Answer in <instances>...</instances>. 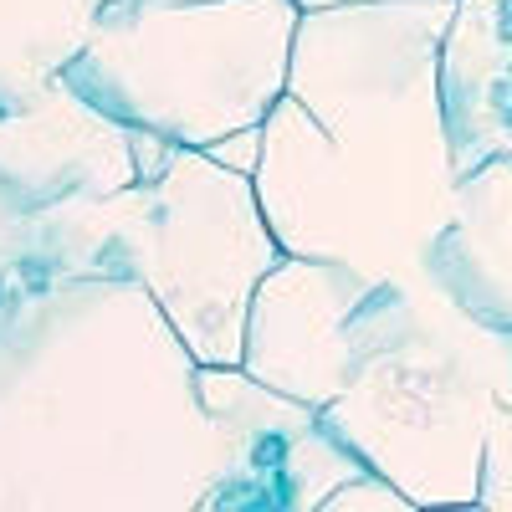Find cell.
<instances>
[{"instance_id": "cell-6", "label": "cell", "mask_w": 512, "mask_h": 512, "mask_svg": "<svg viewBox=\"0 0 512 512\" xmlns=\"http://www.w3.org/2000/svg\"><path fill=\"white\" fill-rule=\"evenodd\" d=\"M195 384L221 436V466L195 507H323L344 482L369 472L323 405L292 400L241 364H200Z\"/></svg>"}, {"instance_id": "cell-10", "label": "cell", "mask_w": 512, "mask_h": 512, "mask_svg": "<svg viewBox=\"0 0 512 512\" xmlns=\"http://www.w3.org/2000/svg\"><path fill=\"white\" fill-rule=\"evenodd\" d=\"M354 507H415V502H410L390 477H384V472H374V466H369V472H359L354 482H344V487L323 502V512H354Z\"/></svg>"}, {"instance_id": "cell-9", "label": "cell", "mask_w": 512, "mask_h": 512, "mask_svg": "<svg viewBox=\"0 0 512 512\" xmlns=\"http://www.w3.org/2000/svg\"><path fill=\"white\" fill-rule=\"evenodd\" d=\"M477 507L512 512V405H502V410L492 415L487 456H482V492H477Z\"/></svg>"}, {"instance_id": "cell-4", "label": "cell", "mask_w": 512, "mask_h": 512, "mask_svg": "<svg viewBox=\"0 0 512 512\" xmlns=\"http://www.w3.org/2000/svg\"><path fill=\"white\" fill-rule=\"evenodd\" d=\"M502 405H512V333L446 297L323 410L374 472L415 507H436L477 502L487 431Z\"/></svg>"}, {"instance_id": "cell-5", "label": "cell", "mask_w": 512, "mask_h": 512, "mask_svg": "<svg viewBox=\"0 0 512 512\" xmlns=\"http://www.w3.org/2000/svg\"><path fill=\"white\" fill-rule=\"evenodd\" d=\"M446 297L436 277L395 282L328 256H282L251 292L241 369L292 400L333 405Z\"/></svg>"}, {"instance_id": "cell-1", "label": "cell", "mask_w": 512, "mask_h": 512, "mask_svg": "<svg viewBox=\"0 0 512 512\" xmlns=\"http://www.w3.org/2000/svg\"><path fill=\"white\" fill-rule=\"evenodd\" d=\"M456 0H354L303 11L287 88L251 169L287 256L431 282L456 164L441 113V36Z\"/></svg>"}, {"instance_id": "cell-12", "label": "cell", "mask_w": 512, "mask_h": 512, "mask_svg": "<svg viewBox=\"0 0 512 512\" xmlns=\"http://www.w3.org/2000/svg\"><path fill=\"white\" fill-rule=\"evenodd\" d=\"M0 297H6V256H0Z\"/></svg>"}, {"instance_id": "cell-11", "label": "cell", "mask_w": 512, "mask_h": 512, "mask_svg": "<svg viewBox=\"0 0 512 512\" xmlns=\"http://www.w3.org/2000/svg\"><path fill=\"white\" fill-rule=\"evenodd\" d=\"M303 11H323V6H354V0H297Z\"/></svg>"}, {"instance_id": "cell-2", "label": "cell", "mask_w": 512, "mask_h": 512, "mask_svg": "<svg viewBox=\"0 0 512 512\" xmlns=\"http://www.w3.org/2000/svg\"><path fill=\"white\" fill-rule=\"evenodd\" d=\"M134 154L139 180L21 216L16 251L41 277L139 282L200 364H241L251 292L287 256L251 175L149 134Z\"/></svg>"}, {"instance_id": "cell-8", "label": "cell", "mask_w": 512, "mask_h": 512, "mask_svg": "<svg viewBox=\"0 0 512 512\" xmlns=\"http://www.w3.org/2000/svg\"><path fill=\"white\" fill-rule=\"evenodd\" d=\"M431 277L477 323L512 333V154L456 180L451 221L431 246Z\"/></svg>"}, {"instance_id": "cell-3", "label": "cell", "mask_w": 512, "mask_h": 512, "mask_svg": "<svg viewBox=\"0 0 512 512\" xmlns=\"http://www.w3.org/2000/svg\"><path fill=\"white\" fill-rule=\"evenodd\" d=\"M297 21V0H113L57 77L128 134L210 149L262 128Z\"/></svg>"}, {"instance_id": "cell-7", "label": "cell", "mask_w": 512, "mask_h": 512, "mask_svg": "<svg viewBox=\"0 0 512 512\" xmlns=\"http://www.w3.org/2000/svg\"><path fill=\"white\" fill-rule=\"evenodd\" d=\"M441 113L456 180L512 154V0H456L441 36Z\"/></svg>"}]
</instances>
